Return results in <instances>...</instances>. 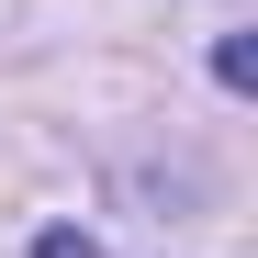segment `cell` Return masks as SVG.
Returning <instances> with one entry per match:
<instances>
[{"label":"cell","instance_id":"6da1fadb","mask_svg":"<svg viewBox=\"0 0 258 258\" xmlns=\"http://www.w3.org/2000/svg\"><path fill=\"white\" fill-rule=\"evenodd\" d=\"M213 79H225V90H247V79H258V56H247V34H225V45H213Z\"/></svg>","mask_w":258,"mask_h":258},{"label":"cell","instance_id":"7a4b0ae2","mask_svg":"<svg viewBox=\"0 0 258 258\" xmlns=\"http://www.w3.org/2000/svg\"><path fill=\"white\" fill-rule=\"evenodd\" d=\"M34 258H101V247H90V236H68V225H56V236H45V247H34Z\"/></svg>","mask_w":258,"mask_h":258}]
</instances>
